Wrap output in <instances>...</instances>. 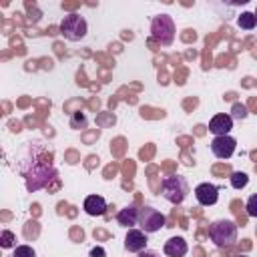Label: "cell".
<instances>
[{"mask_svg":"<svg viewBox=\"0 0 257 257\" xmlns=\"http://www.w3.org/2000/svg\"><path fill=\"white\" fill-rule=\"evenodd\" d=\"M139 227L145 233H157L165 227V215L153 207L139 209Z\"/></svg>","mask_w":257,"mask_h":257,"instance_id":"6","label":"cell"},{"mask_svg":"<svg viewBox=\"0 0 257 257\" xmlns=\"http://www.w3.org/2000/svg\"><path fill=\"white\" fill-rule=\"evenodd\" d=\"M70 126L72 128H84L86 126V116L82 112H74L70 118Z\"/></svg>","mask_w":257,"mask_h":257,"instance_id":"17","label":"cell"},{"mask_svg":"<svg viewBox=\"0 0 257 257\" xmlns=\"http://www.w3.org/2000/svg\"><path fill=\"white\" fill-rule=\"evenodd\" d=\"M175 20L169 14H159L151 20V36L161 46H171L175 40Z\"/></svg>","mask_w":257,"mask_h":257,"instance_id":"4","label":"cell"},{"mask_svg":"<svg viewBox=\"0 0 257 257\" xmlns=\"http://www.w3.org/2000/svg\"><path fill=\"white\" fill-rule=\"evenodd\" d=\"M245 209H247V215H249V217H257V193L247 199Z\"/></svg>","mask_w":257,"mask_h":257,"instance_id":"18","label":"cell"},{"mask_svg":"<svg viewBox=\"0 0 257 257\" xmlns=\"http://www.w3.org/2000/svg\"><path fill=\"white\" fill-rule=\"evenodd\" d=\"M247 116V108L241 102H235L231 108V118H245Z\"/></svg>","mask_w":257,"mask_h":257,"instance_id":"19","label":"cell"},{"mask_svg":"<svg viewBox=\"0 0 257 257\" xmlns=\"http://www.w3.org/2000/svg\"><path fill=\"white\" fill-rule=\"evenodd\" d=\"M12 257H36V253H34V249L30 245H18L14 249V255Z\"/></svg>","mask_w":257,"mask_h":257,"instance_id":"16","label":"cell"},{"mask_svg":"<svg viewBox=\"0 0 257 257\" xmlns=\"http://www.w3.org/2000/svg\"><path fill=\"white\" fill-rule=\"evenodd\" d=\"M90 257H106V251L102 247H92L90 249Z\"/></svg>","mask_w":257,"mask_h":257,"instance_id":"21","label":"cell"},{"mask_svg":"<svg viewBox=\"0 0 257 257\" xmlns=\"http://www.w3.org/2000/svg\"><path fill=\"white\" fill-rule=\"evenodd\" d=\"M82 207H84L86 215H90V217H100V215H104V211H106V201H104L100 195H88V197L84 199Z\"/></svg>","mask_w":257,"mask_h":257,"instance_id":"12","label":"cell"},{"mask_svg":"<svg viewBox=\"0 0 257 257\" xmlns=\"http://www.w3.org/2000/svg\"><path fill=\"white\" fill-rule=\"evenodd\" d=\"M124 249L131 253H141L147 249V233L141 229H128L124 237Z\"/></svg>","mask_w":257,"mask_h":257,"instance_id":"9","label":"cell"},{"mask_svg":"<svg viewBox=\"0 0 257 257\" xmlns=\"http://www.w3.org/2000/svg\"><path fill=\"white\" fill-rule=\"evenodd\" d=\"M161 195L173 203V205H179L187 199L189 195V183L185 177L181 175H169V177H163L161 181Z\"/></svg>","mask_w":257,"mask_h":257,"instance_id":"2","label":"cell"},{"mask_svg":"<svg viewBox=\"0 0 257 257\" xmlns=\"http://www.w3.org/2000/svg\"><path fill=\"white\" fill-rule=\"evenodd\" d=\"M209 237L217 247H231L237 241V225L231 219H219L209 225Z\"/></svg>","mask_w":257,"mask_h":257,"instance_id":"3","label":"cell"},{"mask_svg":"<svg viewBox=\"0 0 257 257\" xmlns=\"http://www.w3.org/2000/svg\"><path fill=\"white\" fill-rule=\"evenodd\" d=\"M233 128V118L231 114H215L211 120H209V131L215 135V137H223V135H229V131Z\"/></svg>","mask_w":257,"mask_h":257,"instance_id":"10","label":"cell"},{"mask_svg":"<svg viewBox=\"0 0 257 257\" xmlns=\"http://www.w3.org/2000/svg\"><path fill=\"white\" fill-rule=\"evenodd\" d=\"M247 183H249V177L243 171H235L231 175V187L233 189H243V187H247Z\"/></svg>","mask_w":257,"mask_h":257,"instance_id":"15","label":"cell"},{"mask_svg":"<svg viewBox=\"0 0 257 257\" xmlns=\"http://www.w3.org/2000/svg\"><path fill=\"white\" fill-rule=\"evenodd\" d=\"M255 18H257V10H255Z\"/></svg>","mask_w":257,"mask_h":257,"instance_id":"23","label":"cell"},{"mask_svg":"<svg viewBox=\"0 0 257 257\" xmlns=\"http://www.w3.org/2000/svg\"><path fill=\"white\" fill-rule=\"evenodd\" d=\"M237 24L243 30H253L257 26V18H255L253 12H241V16L237 18Z\"/></svg>","mask_w":257,"mask_h":257,"instance_id":"14","label":"cell"},{"mask_svg":"<svg viewBox=\"0 0 257 257\" xmlns=\"http://www.w3.org/2000/svg\"><path fill=\"white\" fill-rule=\"evenodd\" d=\"M116 221L120 227H126V229H133L135 225H139V209L135 205H128L124 209H120L116 213Z\"/></svg>","mask_w":257,"mask_h":257,"instance_id":"13","label":"cell"},{"mask_svg":"<svg viewBox=\"0 0 257 257\" xmlns=\"http://www.w3.org/2000/svg\"><path fill=\"white\" fill-rule=\"evenodd\" d=\"M139 257H161V253H157V251H153V249H145V251L139 253Z\"/></svg>","mask_w":257,"mask_h":257,"instance_id":"22","label":"cell"},{"mask_svg":"<svg viewBox=\"0 0 257 257\" xmlns=\"http://www.w3.org/2000/svg\"><path fill=\"white\" fill-rule=\"evenodd\" d=\"M241 257H247V255H241Z\"/></svg>","mask_w":257,"mask_h":257,"instance_id":"24","label":"cell"},{"mask_svg":"<svg viewBox=\"0 0 257 257\" xmlns=\"http://www.w3.org/2000/svg\"><path fill=\"white\" fill-rule=\"evenodd\" d=\"M14 233L12 231H2V237H0V245L4 247V249H8V247H12L14 245Z\"/></svg>","mask_w":257,"mask_h":257,"instance_id":"20","label":"cell"},{"mask_svg":"<svg viewBox=\"0 0 257 257\" xmlns=\"http://www.w3.org/2000/svg\"><path fill=\"white\" fill-rule=\"evenodd\" d=\"M195 199L203 207L215 205L219 201V187L213 185V183H201V185L195 187Z\"/></svg>","mask_w":257,"mask_h":257,"instance_id":"8","label":"cell"},{"mask_svg":"<svg viewBox=\"0 0 257 257\" xmlns=\"http://www.w3.org/2000/svg\"><path fill=\"white\" fill-rule=\"evenodd\" d=\"M163 251H165L167 257H185L189 247H187V241L183 237H171V239L165 241Z\"/></svg>","mask_w":257,"mask_h":257,"instance_id":"11","label":"cell"},{"mask_svg":"<svg viewBox=\"0 0 257 257\" xmlns=\"http://www.w3.org/2000/svg\"><path fill=\"white\" fill-rule=\"evenodd\" d=\"M86 32H88V24H86L84 16H80V14H76V12L64 16L62 22H60V34H62L66 40H70V42L82 40V38L86 36Z\"/></svg>","mask_w":257,"mask_h":257,"instance_id":"5","label":"cell"},{"mask_svg":"<svg viewBox=\"0 0 257 257\" xmlns=\"http://www.w3.org/2000/svg\"><path fill=\"white\" fill-rule=\"evenodd\" d=\"M237 149V141L229 135H223V137H215L211 141V151L217 159H229Z\"/></svg>","mask_w":257,"mask_h":257,"instance_id":"7","label":"cell"},{"mask_svg":"<svg viewBox=\"0 0 257 257\" xmlns=\"http://www.w3.org/2000/svg\"><path fill=\"white\" fill-rule=\"evenodd\" d=\"M54 177H56V169L50 161H44V159L34 161L32 169L26 173V189L30 193H34V191L46 187L50 183V179H54Z\"/></svg>","mask_w":257,"mask_h":257,"instance_id":"1","label":"cell"}]
</instances>
